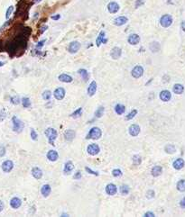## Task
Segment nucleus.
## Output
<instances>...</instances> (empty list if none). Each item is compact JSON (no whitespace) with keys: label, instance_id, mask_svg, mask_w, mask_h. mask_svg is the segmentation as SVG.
I'll list each match as a JSON object with an SVG mask.
<instances>
[{"label":"nucleus","instance_id":"obj_1","mask_svg":"<svg viewBox=\"0 0 185 217\" xmlns=\"http://www.w3.org/2000/svg\"><path fill=\"white\" fill-rule=\"evenodd\" d=\"M44 133H45L46 137H47V139H48V141H49V142H50V144H51L53 146H54V145H55V144H54V141L56 140L57 135H58V133H57V132H56V130L53 129V128H48V129L45 130Z\"/></svg>","mask_w":185,"mask_h":217},{"label":"nucleus","instance_id":"obj_2","mask_svg":"<svg viewBox=\"0 0 185 217\" xmlns=\"http://www.w3.org/2000/svg\"><path fill=\"white\" fill-rule=\"evenodd\" d=\"M102 135L101 130L99 127H93L89 130V132L87 135V139H92V140H99Z\"/></svg>","mask_w":185,"mask_h":217},{"label":"nucleus","instance_id":"obj_3","mask_svg":"<svg viewBox=\"0 0 185 217\" xmlns=\"http://www.w3.org/2000/svg\"><path fill=\"white\" fill-rule=\"evenodd\" d=\"M12 122H13V130L15 133H21L23 129L25 127V124L23 123L21 120H19L16 116H13L12 118Z\"/></svg>","mask_w":185,"mask_h":217},{"label":"nucleus","instance_id":"obj_4","mask_svg":"<svg viewBox=\"0 0 185 217\" xmlns=\"http://www.w3.org/2000/svg\"><path fill=\"white\" fill-rule=\"evenodd\" d=\"M160 24H161L162 26L164 27V28H167V27L171 26L172 24V15H163V16L161 17V19H160Z\"/></svg>","mask_w":185,"mask_h":217},{"label":"nucleus","instance_id":"obj_5","mask_svg":"<svg viewBox=\"0 0 185 217\" xmlns=\"http://www.w3.org/2000/svg\"><path fill=\"white\" fill-rule=\"evenodd\" d=\"M87 151H88V153L89 154V155L95 156V155H97L98 153H100V147L98 144L92 143V144H89L88 146V148H87Z\"/></svg>","mask_w":185,"mask_h":217},{"label":"nucleus","instance_id":"obj_6","mask_svg":"<svg viewBox=\"0 0 185 217\" xmlns=\"http://www.w3.org/2000/svg\"><path fill=\"white\" fill-rule=\"evenodd\" d=\"M132 77L135 78H139L143 76L144 74V68L142 66H136L131 71Z\"/></svg>","mask_w":185,"mask_h":217},{"label":"nucleus","instance_id":"obj_7","mask_svg":"<svg viewBox=\"0 0 185 217\" xmlns=\"http://www.w3.org/2000/svg\"><path fill=\"white\" fill-rule=\"evenodd\" d=\"M65 89L62 88H58L54 91V98L57 100H62L65 98Z\"/></svg>","mask_w":185,"mask_h":217},{"label":"nucleus","instance_id":"obj_8","mask_svg":"<svg viewBox=\"0 0 185 217\" xmlns=\"http://www.w3.org/2000/svg\"><path fill=\"white\" fill-rule=\"evenodd\" d=\"M13 168H14V163L11 161H5L2 164V169L5 173H9L10 171L13 169Z\"/></svg>","mask_w":185,"mask_h":217},{"label":"nucleus","instance_id":"obj_9","mask_svg":"<svg viewBox=\"0 0 185 217\" xmlns=\"http://www.w3.org/2000/svg\"><path fill=\"white\" fill-rule=\"evenodd\" d=\"M184 166H185V161H184V159H182V158H179V159H175V161H173V163H172L173 169H175L176 170L182 169Z\"/></svg>","mask_w":185,"mask_h":217},{"label":"nucleus","instance_id":"obj_10","mask_svg":"<svg viewBox=\"0 0 185 217\" xmlns=\"http://www.w3.org/2000/svg\"><path fill=\"white\" fill-rule=\"evenodd\" d=\"M128 42L131 45H136V44L139 43V42H140V37H139L138 34H136V33L130 34V35L128 36Z\"/></svg>","mask_w":185,"mask_h":217},{"label":"nucleus","instance_id":"obj_11","mask_svg":"<svg viewBox=\"0 0 185 217\" xmlns=\"http://www.w3.org/2000/svg\"><path fill=\"white\" fill-rule=\"evenodd\" d=\"M172 98V94L169 90H163L160 93V99L164 102H168Z\"/></svg>","mask_w":185,"mask_h":217},{"label":"nucleus","instance_id":"obj_12","mask_svg":"<svg viewBox=\"0 0 185 217\" xmlns=\"http://www.w3.org/2000/svg\"><path fill=\"white\" fill-rule=\"evenodd\" d=\"M80 49V43L79 42H72L69 45V51L71 53H76L77 51Z\"/></svg>","mask_w":185,"mask_h":217},{"label":"nucleus","instance_id":"obj_13","mask_svg":"<svg viewBox=\"0 0 185 217\" xmlns=\"http://www.w3.org/2000/svg\"><path fill=\"white\" fill-rule=\"evenodd\" d=\"M108 10L109 13L116 14L119 10V5L117 2H110L108 5Z\"/></svg>","mask_w":185,"mask_h":217},{"label":"nucleus","instance_id":"obj_14","mask_svg":"<svg viewBox=\"0 0 185 217\" xmlns=\"http://www.w3.org/2000/svg\"><path fill=\"white\" fill-rule=\"evenodd\" d=\"M128 22V19L126 18V16H118L114 20V25L117 26H122L124 25H126V23Z\"/></svg>","mask_w":185,"mask_h":217},{"label":"nucleus","instance_id":"obj_15","mask_svg":"<svg viewBox=\"0 0 185 217\" xmlns=\"http://www.w3.org/2000/svg\"><path fill=\"white\" fill-rule=\"evenodd\" d=\"M118 192V188L114 184H108L106 186V193L108 196H114Z\"/></svg>","mask_w":185,"mask_h":217},{"label":"nucleus","instance_id":"obj_16","mask_svg":"<svg viewBox=\"0 0 185 217\" xmlns=\"http://www.w3.org/2000/svg\"><path fill=\"white\" fill-rule=\"evenodd\" d=\"M107 42H108V39L105 38V32L101 31L99 34V36H98V38H97V41H96L97 46L100 47L101 43H107Z\"/></svg>","mask_w":185,"mask_h":217},{"label":"nucleus","instance_id":"obj_17","mask_svg":"<svg viewBox=\"0 0 185 217\" xmlns=\"http://www.w3.org/2000/svg\"><path fill=\"white\" fill-rule=\"evenodd\" d=\"M121 54H122V50L118 47H114L110 52V56L114 60H118L120 58Z\"/></svg>","mask_w":185,"mask_h":217},{"label":"nucleus","instance_id":"obj_18","mask_svg":"<svg viewBox=\"0 0 185 217\" xmlns=\"http://www.w3.org/2000/svg\"><path fill=\"white\" fill-rule=\"evenodd\" d=\"M46 156H47V159L51 161H56L57 159H59V154H58V152L56 151H53V150L49 151Z\"/></svg>","mask_w":185,"mask_h":217},{"label":"nucleus","instance_id":"obj_19","mask_svg":"<svg viewBox=\"0 0 185 217\" xmlns=\"http://www.w3.org/2000/svg\"><path fill=\"white\" fill-rule=\"evenodd\" d=\"M139 133H140V127H139V125H137V124H132L131 126L129 127V133H130V135L136 137V136H137L138 134H139Z\"/></svg>","mask_w":185,"mask_h":217},{"label":"nucleus","instance_id":"obj_20","mask_svg":"<svg viewBox=\"0 0 185 217\" xmlns=\"http://www.w3.org/2000/svg\"><path fill=\"white\" fill-rule=\"evenodd\" d=\"M21 204H22V201H21V199H19L18 197H14V198L11 199V201H10L11 207L14 208V209L19 208L21 206Z\"/></svg>","mask_w":185,"mask_h":217},{"label":"nucleus","instance_id":"obj_21","mask_svg":"<svg viewBox=\"0 0 185 217\" xmlns=\"http://www.w3.org/2000/svg\"><path fill=\"white\" fill-rule=\"evenodd\" d=\"M74 169V165L72 161H67L64 165V169H63V172L65 175H69L71 171Z\"/></svg>","mask_w":185,"mask_h":217},{"label":"nucleus","instance_id":"obj_22","mask_svg":"<svg viewBox=\"0 0 185 217\" xmlns=\"http://www.w3.org/2000/svg\"><path fill=\"white\" fill-rule=\"evenodd\" d=\"M32 175H33V177L34 179H42V177H43V171L40 169L39 168H37V167L33 168V169H32Z\"/></svg>","mask_w":185,"mask_h":217},{"label":"nucleus","instance_id":"obj_23","mask_svg":"<svg viewBox=\"0 0 185 217\" xmlns=\"http://www.w3.org/2000/svg\"><path fill=\"white\" fill-rule=\"evenodd\" d=\"M97 87H98V86H97L96 81H92L89 84V87L88 88V94H89V96H92L95 95L96 91H97Z\"/></svg>","mask_w":185,"mask_h":217},{"label":"nucleus","instance_id":"obj_24","mask_svg":"<svg viewBox=\"0 0 185 217\" xmlns=\"http://www.w3.org/2000/svg\"><path fill=\"white\" fill-rule=\"evenodd\" d=\"M75 137V132L73 130H67L64 133V138L67 141H71Z\"/></svg>","mask_w":185,"mask_h":217},{"label":"nucleus","instance_id":"obj_25","mask_svg":"<svg viewBox=\"0 0 185 217\" xmlns=\"http://www.w3.org/2000/svg\"><path fill=\"white\" fill-rule=\"evenodd\" d=\"M172 91H173V93H175V94H177V95H181V94L183 93L184 87H183V86H182V84L177 83V84H175L174 86H173Z\"/></svg>","mask_w":185,"mask_h":217},{"label":"nucleus","instance_id":"obj_26","mask_svg":"<svg viewBox=\"0 0 185 217\" xmlns=\"http://www.w3.org/2000/svg\"><path fill=\"white\" fill-rule=\"evenodd\" d=\"M51 186H49V185H43V186H42V188H41V193H42V195L44 196V197H47V196H49V195L51 194Z\"/></svg>","mask_w":185,"mask_h":217},{"label":"nucleus","instance_id":"obj_27","mask_svg":"<svg viewBox=\"0 0 185 217\" xmlns=\"http://www.w3.org/2000/svg\"><path fill=\"white\" fill-rule=\"evenodd\" d=\"M162 172H163V168H162L161 166H154L153 169H152V176L154 177V178H157V177H159Z\"/></svg>","mask_w":185,"mask_h":217},{"label":"nucleus","instance_id":"obj_28","mask_svg":"<svg viewBox=\"0 0 185 217\" xmlns=\"http://www.w3.org/2000/svg\"><path fill=\"white\" fill-rule=\"evenodd\" d=\"M59 80L64 83H71L72 82V78L71 76L67 75V74H61V75L59 76Z\"/></svg>","mask_w":185,"mask_h":217},{"label":"nucleus","instance_id":"obj_29","mask_svg":"<svg viewBox=\"0 0 185 217\" xmlns=\"http://www.w3.org/2000/svg\"><path fill=\"white\" fill-rule=\"evenodd\" d=\"M115 111H116V113H118V115H123V113H125V111H126V107H125V106H124V105L118 104L117 106H115Z\"/></svg>","mask_w":185,"mask_h":217},{"label":"nucleus","instance_id":"obj_30","mask_svg":"<svg viewBox=\"0 0 185 217\" xmlns=\"http://www.w3.org/2000/svg\"><path fill=\"white\" fill-rule=\"evenodd\" d=\"M79 74L80 76H81L82 79L84 81H88L89 80V72L87 71L86 70H83V68H80V70H78Z\"/></svg>","mask_w":185,"mask_h":217},{"label":"nucleus","instance_id":"obj_31","mask_svg":"<svg viewBox=\"0 0 185 217\" xmlns=\"http://www.w3.org/2000/svg\"><path fill=\"white\" fill-rule=\"evenodd\" d=\"M177 190L180 192H185V179H181L177 182Z\"/></svg>","mask_w":185,"mask_h":217},{"label":"nucleus","instance_id":"obj_32","mask_svg":"<svg viewBox=\"0 0 185 217\" xmlns=\"http://www.w3.org/2000/svg\"><path fill=\"white\" fill-rule=\"evenodd\" d=\"M164 151H165L167 153L172 154V153H174V152L176 151V148H175V146L173 145V144H167V145L165 146V148H164Z\"/></svg>","mask_w":185,"mask_h":217},{"label":"nucleus","instance_id":"obj_33","mask_svg":"<svg viewBox=\"0 0 185 217\" xmlns=\"http://www.w3.org/2000/svg\"><path fill=\"white\" fill-rule=\"evenodd\" d=\"M119 190H120L121 195L126 196V195H128V193H129V186L128 185H123V186H120Z\"/></svg>","mask_w":185,"mask_h":217},{"label":"nucleus","instance_id":"obj_34","mask_svg":"<svg viewBox=\"0 0 185 217\" xmlns=\"http://www.w3.org/2000/svg\"><path fill=\"white\" fill-rule=\"evenodd\" d=\"M104 111H105V108H104V106H100L98 108V110L95 112V116L97 118H100L102 117V115H104Z\"/></svg>","mask_w":185,"mask_h":217},{"label":"nucleus","instance_id":"obj_35","mask_svg":"<svg viewBox=\"0 0 185 217\" xmlns=\"http://www.w3.org/2000/svg\"><path fill=\"white\" fill-rule=\"evenodd\" d=\"M150 49L152 50L153 52H156V51H158L160 50V45H159L158 42H153L151 45H150Z\"/></svg>","mask_w":185,"mask_h":217},{"label":"nucleus","instance_id":"obj_36","mask_svg":"<svg viewBox=\"0 0 185 217\" xmlns=\"http://www.w3.org/2000/svg\"><path fill=\"white\" fill-rule=\"evenodd\" d=\"M81 113H82V107H79V108H78V109H77L76 111H74V112L71 113V116L73 117V118H77V117H79V116L81 115Z\"/></svg>","mask_w":185,"mask_h":217},{"label":"nucleus","instance_id":"obj_37","mask_svg":"<svg viewBox=\"0 0 185 217\" xmlns=\"http://www.w3.org/2000/svg\"><path fill=\"white\" fill-rule=\"evenodd\" d=\"M141 162H142V158L139 155H135L133 157V163H134V165H136V166L140 165Z\"/></svg>","mask_w":185,"mask_h":217},{"label":"nucleus","instance_id":"obj_38","mask_svg":"<svg viewBox=\"0 0 185 217\" xmlns=\"http://www.w3.org/2000/svg\"><path fill=\"white\" fill-rule=\"evenodd\" d=\"M22 104H23V106L24 107L28 108V107L31 106V101L28 98H24L22 99Z\"/></svg>","mask_w":185,"mask_h":217},{"label":"nucleus","instance_id":"obj_39","mask_svg":"<svg viewBox=\"0 0 185 217\" xmlns=\"http://www.w3.org/2000/svg\"><path fill=\"white\" fill-rule=\"evenodd\" d=\"M136 113H137V110H136V109L132 110V111L128 113V115L126 116V120H128V121H129V120L133 119V118H134V117L136 115Z\"/></svg>","mask_w":185,"mask_h":217},{"label":"nucleus","instance_id":"obj_40","mask_svg":"<svg viewBox=\"0 0 185 217\" xmlns=\"http://www.w3.org/2000/svg\"><path fill=\"white\" fill-rule=\"evenodd\" d=\"M51 91H49V90H45L44 92L43 93V98L44 100H49L51 98Z\"/></svg>","mask_w":185,"mask_h":217},{"label":"nucleus","instance_id":"obj_41","mask_svg":"<svg viewBox=\"0 0 185 217\" xmlns=\"http://www.w3.org/2000/svg\"><path fill=\"white\" fill-rule=\"evenodd\" d=\"M13 11H14V7L13 5H11V7H9L8 9L7 10V13H5V18L8 19L10 17V15H11V14L13 13Z\"/></svg>","mask_w":185,"mask_h":217},{"label":"nucleus","instance_id":"obj_42","mask_svg":"<svg viewBox=\"0 0 185 217\" xmlns=\"http://www.w3.org/2000/svg\"><path fill=\"white\" fill-rule=\"evenodd\" d=\"M11 103H12L13 105H18L20 103V99L18 96H13V98H11Z\"/></svg>","mask_w":185,"mask_h":217},{"label":"nucleus","instance_id":"obj_43","mask_svg":"<svg viewBox=\"0 0 185 217\" xmlns=\"http://www.w3.org/2000/svg\"><path fill=\"white\" fill-rule=\"evenodd\" d=\"M31 137L33 141H37L38 140V135L37 133L33 129H31Z\"/></svg>","mask_w":185,"mask_h":217},{"label":"nucleus","instance_id":"obj_44","mask_svg":"<svg viewBox=\"0 0 185 217\" xmlns=\"http://www.w3.org/2000/svg\"><path fill=\"white\" fill-rule=\"evenodd\" d=\"M112 175L114 176V177H119V176H121L122 175V171H121L120 169H114L113 171H112Z\"/></svg>","mask_w":185,"mask_h":217},{"label":"nucleus","instance_id":"obj_45","mask_svg":"<svg viewBox=\"0 0 185 217\" xmlns=\"http://www.w3.org/2000/svg\"><path fill=\"white\" fill-rule=\"evenodd\" d=\"M154 190H148L147 191V193H146V197L148 198V199H151V198H153V197H154Z\"/></svg>","mask_w":185,"mask_h":217},{"label":"nucleus","instance_id":"obj_46","mask_svg":"<svg viewBox=\"0 0 185 217\" xmlns=\"http://www.w3.org/2000/svg\"><path fill=\"white\" fill-rule=\"evenodd\" d=\"M85 170L87 171V172H89V174H92V175H95V176H99V173L98 172H96V171H93V170H91L89 167H86L85 168Z\"/></svg>","mask_w":185,"mask_h":217},{"label":"nucleus","instance_id":"obj_47","mask_svg":"<svg viewBox=\"0 0 185 217\" xmlns=\"http://www.w3.org/2000/svg\"><path fill=\"white\" fill-rule=\"evenodd\" d=\"M5 116H7V113H5V110H0V121H3Z\"/></svg>","mask_w":185,"mask_h":217},{"label":"nucleus","instance_id":"obj_48","mask_svg":"<svg viewBox=\"0 0 185 217\" xmlns=\"http://www.w3.org/2000/svg\"><path fill=\"white\" fill-rule=\"evenodd\" d=\"M46 42V40H45V39H43V41H41V42H38V44L36 45V48H37V49L42 48V47L43 46V44H44V42Z\"/></svg>","mask_w":185,"mask_h":217},{"label":"nucleus","instance_id":"obj_49","mask_svg":"<svg viewBox=\"0 0 185 217\" xmlns=\"http://www.w3.org/2000/svg\"><path fill=\"white\" fill-rule=\"evenodd\" d=\"M73 179H81V173H80V171H78V172L74 175Z\"/></svg>","mask_w":185,"mask_h":217},{"label":"nucleus","instance_id":"obj_50","mask_svg":"<svg viewBox=\"0 0 185 217\" xmlns=\"http://www.w3.org/2000/svg\"><path fill=\"white\" fill-rule=\"evenodd\" d=\"M144 3V0H136V8L139 7L140 5H142Z\"/></svg>","mask_w":185,"mask_h":217},{"label":"nucleus","instance_id":"obj_51","mask_svg":"<svg viewBox=\"0 0 185 217\" xmlns=\"http://www.w3.org/2000/svg\"><path fill=\"white\" fill-rule=\"evenodd\" d=\"M5 154V147L3 146H0V157H3Z\"/></svg>","mask_w":185,"mask_h":217},{"label":"nucleus","instance_id":"obj_52","mask_svg":"<svg viewBox=\"0 0 185 217\" xmlns=\"http://www.w3.org/2000/svg\"><path fill=\"white\" fill-rule=\"evenodd\" d=\"M180 206L182 207V208H185V197H183L182 200H181V202H180Z\"/></svg>","mask_w":185,"mask_h":217},{"label":"nucleus","instance_id":"obj_53","mask_svg":"<svg viewBox=\"0 0 185 217\" xmlns=\"http://www.w3.org/2000/svg\"><path fill=\"white\" fill-rule=\"evenodd\" d=\"M144 216H146V217H154V214L153 212H147V213L144 214Z\"/></svg>","mask_w":185,"mask_h":217},{"label":"nucleus","instance_id":"obj_54","mask_svg":"<svg viewBox=\"0 0 185 217\" xmlns=\"http://www.w3.org/2000/svg\"><path fill=\"white\" fill-rule=\"evenodd\" d=\"M61 18V15H53V16H51V19L53 20H59Z\"/></svg>","mask_w":185,"mask_h":217},{"label":"nucleus","instance_id":"obj_55","mask_svg":"<svg viewBox=\"0 0 185 217\" xmlns=\"http://www.w3.org/2000/svg\"><path fill=\"white\" fill-rule=\"evenodd\" d=\"M47 28H48L47 25H44V26H43V27L41 28V31H40V32H41V33H43L46 30H47Z\"/></svg>","mask_w":185,"mask_h":217},{"label":"nucleus","instance_id":"obj_56","mask_svg":"<svg viewBox=\"0 0 185 217\" xmlns=\"http://www.w3.org/2000/svg\"><path fill=\"white\" fill-rule=\"evenodd\" d=\"M4 207H5V204H4V203H3L1 200H0V213H1L2 211H3Z\"/></svg>","mask_w":185,"mask_h":217},{"label":"nucleus","instance_id":"obj_57","mask_svg":"<svg viewBox=\"0 0 185 217\" xmlns=\"http://www.w3.org/2000/svg\"><path fill=\"white\" fill-rule=\"evenodd\" d=\"M181 27H182V31H183V32H185V20L182 22V24H181Z\"/></svg>","mask_w":185,"mask_h":217},{"label":"nucleus","instance_id":"obj_58","mask_svg":"<svg viewBox=\"0 0 185 217\" xmlns=\"http://www.w3.org/2000/svg\"><path fill=\"white\" fill-rule=\"evenodd\" d=\"M42 0H33V2L34 3H39V2H41Z\"/></svg>","mask_w":185,"mask_h":217},{"label":"nucleus","instance_id":"obj_59","mask_svg":"<svg viewBox=\"0 0 185 217\" xmlns=\"http://www.w3.org/2000/svg\"><path fill=\"white\" fill-rule=\"evenodd\" d=\"M4 65V62H1V61H0V67H2Z\"/></svg>","mask_w":185,"mask_h":217}]
</instances>
